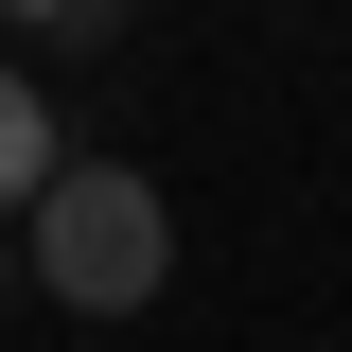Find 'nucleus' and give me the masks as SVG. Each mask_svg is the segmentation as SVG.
I'll list each match as a JSON object with an SVG mask.
<instances>
[{
    "instance_id": "nucleus-1",
    "label": "nucleus",
    "mask_w": 352,
    "mask_h": 352,
    "mask_svg": "<svg viewBox=\"0 0 352 352\" xmlns=\"http://www.w3.org/2000/svg\"><path fill=\"white\" fill-rule=\"evenodd\" d=\"M36 282L71 317H141L176 282V212H159V176H124V159H71L36 194Z\"/></svg>"
},
{
    "instance_id": "nucleus-2",
    "label": "nucleus",
    "mask_w": 352,
    "mask_h": 352,
    "mask_svg": "<svg viewBox=\"0 0 352 352\" xmlns=\"http://www.w3.org/2000/svg\"><path fill=\"white\" fill-rule=\"evenodd\" d=\"M53 176H71V159H53V106H36V71H0V212H36Z\"/></svg>"
}]
</instances>
